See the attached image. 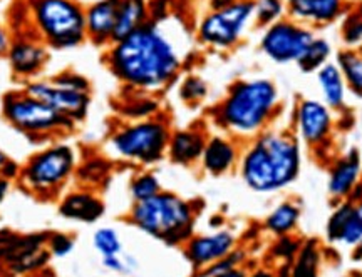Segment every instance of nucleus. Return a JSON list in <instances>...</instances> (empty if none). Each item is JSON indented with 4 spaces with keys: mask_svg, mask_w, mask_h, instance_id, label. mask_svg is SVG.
<instances>
[{
    "mask_svg": "<svg viewBox=\"0 0 362 277\" xmlns=\"http://www.w3.org/2000/svg\"><path fill=\"white\" fill-rule=\"evenodd\" d=\"M166 24L168 19L148 20L128 37L107 47V69L134 92H160L173 84L183 69L185 52L166 30Z\"/></svg>",
    "mask_w": 362,
    "mask_h": 277,
    "instance_id": "nucleus-1",
    "label": "nucleus"
},
{
    "mask_svg": "<svg viewBox=\"0 0 362 277\" xmlns=\"http://www.w3.org/2000/svg\"><path fill=\"white\" fill-rule=\"evenodd\" d=\"M300 162V145L296 135L265 129L257 134L243 154L240 174L255 192H275L297 179Z\"/></svg>",
    "mask_w": 362,
    "mask_h": 277,
    "instance_id": "nucleus-2",
    "label": "nucleus"
},
{
    "mask_svg": "<svg viewBox=\"0 0 362 277\" xmlns=\"http://www.w3.org/2000/svg\"><path fill=\"white\" fill-rule=\"evenodd\" d=\"M279 104V89L270 79H243L230 85L211 116L226 133L252 137L267 129Z\"/></svg>",
    "mask_w": 362,
    "mask_h": 277,
    "instance_id": "nucleus-3",
    "label": "nucleus"
},
{
    "mask_svg": "<svg viewBox=\"0 0 362 277\" xmlns=\"http://www.w3.org/2000/svg\"><path fill=\"white\" fill-rule=\"evenodd\" d=\"M129 217L138 229L166 244L185 242L193 233L192 204L180 195L163 190L146 201L136 202Z\"/></svg>",
    "mask_w": 362,
    "mask_h": 277,
    "instance_id": "nucleus-4",
    "label": "nucleus"
},
{
    "mask_svg": "<svg viewBox=\"0 0 362 277\" xmlns=\"http://www.w3.org/2000/svg\"><path fill=\"white\" fill-rule=\"evenodd\" d=\"M35 35L56 51H69L88 40L86 8L76 0H27Z\"/></svg>",
    "mask_w": 362,
    "mask_h": 277,
    "instance_id": "nucleus-5",
    "label": "nucleus"
},
{
    "mask_svg": "<svg viewBox=\"0 0 362 277\" xmlns=\"http://www.w3.org/2000/svg\"><path fill=\"white\" fill-rule=\"evenodd\" d=\"M2 112L8 124L27 137H56L69 133L76 125L61 116L56 109L27 94L25 90L8 92L4 97Z\"/></svg>",
    "mask_w": 362,
    "mask_h": 277,
    "instance_id": "nucleus-6",
    "label": "nucleus"
},
{
    "mask_svg": "<svg viewBox=\"0 0 362 277\" xmlns=\"http://www.w3.org/2000/svg\"><path fill=\"white\" fill-rule=\"evenodd\" d=\"M171 130L160 117L131 121L110 137V149L117 157L138 164H155L168 151Z\"/></svg>",
    "mask_w": 362,
    "mask_h": 277,
    "instance_id": "nucleus-7",
    "label": "nucleus"
},
{
    "mask_svg": "<svg viewBox=\"0 0 362 277\" xmlns=\"http://www.w3.org/2000/svg\"><path fill=\"white\" fill-rule=\"evenodd\" d=\"M78 164V154L69 144L59 142L34 154L21 171V180L30 192L51 197L69 179Z\"/></svg>",
    "mask_w": 362,
    "mask_h": 277,
    "instance_id": "nucleus-8",
    "label": "nucleus"
},
{
    "mask_svg": "<svg viewBox=\"0 0 362 277\" xmlns=\"http://www.w3.org/2000/svg\"><path fill=\"white\" fill-rule=\"evenodd\" d=\"M253 22V0H235L221 11H210L197 27V39L214 51H230Z\"/></svg>",
    "mask_w": 362,
    "mask_h": 277,
    "instance_id": "nucleus-9",
    "label": "nucleus"
},
{
    "mask_svg": "<svg viewBox=\"0 0 362 277\" xmlns=\"http://www.w3.org/2000/svg\"><path fill=\"white\" fill-rule=\"evenodd\" d=\"M314 37L312 27L300 24L291 17H284L282 20L265 27L260 37V51L269 61L280 66L297 63Z\"/></svg>",
    "mask_w": 362,
    "mask_h": 277,
    "instance_id": "nucleus-10",
    "label": "nucleus"
},
{
    "mask_svg": "<svg viewBox=\"0 0 362 277\" xmlns=\"http://www.w3.org/2000/svg\"><path fill=\"white\" fill-rule=\"evenodd\" d=\"M24 90L27 94L34 95L52 109L69 119L72 124L83 122L89 113L90 107V92H81V90H72L66 87H59L52 84L51 79L39 80L33 79L25 84Z\"/></svg>",
    "mask_w": 362,
    "mask_h": 277,
    "instance_id": "nucleus-11",
    "label": "nucleus"
},
{
    "mask_svg": "<svg viewBox=\"0 0 362 277\" xmlns=\"http://www.w3.org/2000/svg\"><path fill=\"white\" fill-rule=\"evenodd\" d=\"M332 111L322 101L302 99L296 107V134L310 147L322 145L330 137Z\"/></svg>",
    "mask_w": 362,
    "mask_h": 277,
    "instance_id": "nucleus-12",
    "label": "nucleus"
},
{
    "mask_svg": "<svg viewBox=\"0 0 362 277\" xmlns=\"http://www.w3.org/2000/svg\"><path fill=\"white\" fill-rule=\"evenodd\" d=\"M13 74L33 80L49 62V47L37 35L13 40L7 52Z\"/></svg>",
    "mask_w": 362,
    "mask_h": 277,
    "instance_id": "nucleus-13",
    "label": "nucleus"
},
{
    "mask_svg": "<svg viewBox=\"0 0 362 277\" xmlns=\"http://www.w3.org/2000/svg\"><path fill=\"white\" fill-rule=\"evenodd\" d=\"M232 251H235V235L228 230L197 235V238L188 239L187 244L188 261L192 262L194 269L200 271L214 264L218 259L228 256Z\"/></svg>",
    "mask_w": 362,
    "mask_h": 277,
    "instance_id": "nucleus-14",
    "label": "nucleus"
},
{
    "mask_svg": "<svg viewBox=\"0 0 362 277\" xmlns=\"http://www.w3.org/2000/svg\"><path fill=\"white\" fill-rule=\"evenodd\" d=\"M287 16L304 25H327L344 12V0H285Z\"/></svg>",
    "mask_w": 362,
    "mask_h": 277,
    "instance_id": "nucleus-15",
    "label": "nucleus"
},
{
    "mask_svg": "<svg viewBox=\"0 0 362 277\" xmlns=\"http://www.w3.org/2000/svg\"><path fill=\"white\" fill-rule=\"evenodd\" d=\"M119 0H96L86 8V32L94 45L112 44Z\"/></svg>",
    "mask_w": 362,
    "mask_h": 277,
    "instance_id": "nucleus-16",
    "label": "nucleus"
},
{
    "mask_svg": "<svg viewBox=\"0 0 362 277\" xmlns=\"http://www.w3.org/2000/svg\"><path fill=\"white\" fill-rule=\"evenodd\" d=\"M206 134L197 127L180 129L171 133L168 142V156L173 162L181 166H188L202 159L206 145Z\"/></svg>",
    "mask_w": 362,
    "mask_h": 277,
    "instance_id": "nucleus-17",
    "label": "nucleus"
},
{
    "mask_svg": "<svg viewBox=\"0 0 362 277\" xmlns=\"http://www.w3.org/2000/svg\"><path fill=\"white\" fill-rule=\"evenodd\" d=\"M238 159V149L233 140L214 135L206 140L202 162L206 172L214 176H221L235 166Z\"/></svg>",
    "mask_w": 362,
    "mask_h": 277,
    "instance_id": "nucleus-18",
    "label": "nucleus"
},
{
    "mask_svg": "<svg viewBox=\"0 0 362 277\" xmlns=\"http://www.w3.org/2000/svg\"><path fill=\"white\" fill-rule=\"evenodd\" d=\"M315 77L320 95H322V102L330 111H342L346 107L347 85L337 63L327 62L315 72Z\"/></svg>",
    "mask_w": 362,
    "mask_h": 277,
    "instance_id": "nucleus-19",
    "label": "nucleus"
},
{
    "mask_svg": "<svg viewBox=\"0 0 362 277\" xmlns=\"http://www.w3.org/2000/svg\"><path fill=\"white\" fill-rule=\"evenodd\" d=\"M361 174V156L357 149H352L339 159L330 172L329 192L334 197H346L352 192Z\"/></svg>",
    "mask_w": 362,
    "mask_h": 277,
    "instance_id": "nucleus-20",
    "label": "nucleus"
},
{
    "mask_svg": "<svg viewBox=\"0 0 362 277\" xmlns=\"http://www.w3.org/2000/svg\"><path fill=\"white\" fill-rule=\"evenodd\" d=\"M59 212L71 221L90 224L104 214V204L90 192H71L62 199Z\"/></svg>",
    "mask_w": 362,
    "mask_h": 277,
    "instance_id": "nucleus-21",
    "label": "nucleus"
},
{
    "mask_svg": "<svg viewBox=\"0 0 362 277\" xmlns=\"http://www.w3.org/2000/svg\"><path fill=\"white\" fill-rule=\"evenodd\" d=\"M149 0H119L112 44L128 37L149 20Z\"/></svg>",
    "mask_w": 362,
    "mask_h": 277,
    "instance_id": "nucleus-22",
    "label": "nucleus"
},
{
    "mask_svg": "<svg viewBox=\"0 0 362 277\" xmlns=\"http://www.w3.org/2000/svg\"><path fill=\"white\" fill-rule=\"evenodd\" d=\"M337 67L342 72L347 89L362 97V52L357 49H342L337 54Z\"/></svg>",
    "mask_w": 362,
    "mask_h": 277,
    "instance_id": "nucleus-23",
    "label": "nucleus"
},
{
    "mask_svg": "<svg viewBox=\"0 0 362 277\" xmlns=\"http://www.w3.org/2000/svg\"><path fill=\"white\" fill-rule=\"evenodd\" d=\"M330 56H332V45L329 40L324 37H314L305 52L302 54V57L298 59L297 67L304 74H312V72H317L320 67H324L329 62Z\"/></svg>",
    "mask_w": 362,
    "mask_h": 277,
    "instance_id": "nucleus-24",
    "label": "nucleus"
},
{
    "mask_svg": "<svg viewBox=\"0 0 362 277\" xmlns=\"http://www.w3.org/2000/svg\"><path fill=\"white\" fill-rule=\"evenodd\" d=\"M298 216H300V212H298V209L293 206V204H280V206L277 209H274V211L270 212V216L267 217V229L277 235L288 234L293 227L297 226Z\"/></svg>",
    "mask_w": 362,
    "mask_h": 277,
    "instance_id": "nucleus-25",
    "label": "nucleus"
},
{
    "mask_svg": "<svg viewBox=\"0 0 362 277\" xmlns=\"http://www.w3.org/2000/svg\"><path fill=\"white\" fill-rule=\"evenodd\" d=\"M291 277H319V247L315 240H307L298 249Z\"/></svg>",
    "mask_w": 362,
    "mask_h": 277,
    "instance_id": "nucleus-26",
    "label": "nucleus"
},
{
    "mask_svg": "<svg viewBox=\"0 0 362 277\" xmlns=\"http://www.w3.org/2000/svg\"><path fill=\"white\" fill-rule=\"evenodd\" d=\"M287 16L285 0H253V22L259 27H269Z\"/></svg>",
    "mask_w": 362,
    "mask_h": 277,
    "instance_id": "nucleus-27",
    "label": "nucleus"
},
{
    "mask_svg": "<svg viewBox=\"0 0 362 277\" xmlns=\"http://www.w3.org/2000/svg\"><path fill=\"white\" fill-rule=\"evenodd\" d=\"M158 109H160V104H158L151 95L139 92V97H133L121 109V113L126 117V119L131 121H143L149 119V117H155Z\"/></svg>",
    "mask_w": 362,
    "mask_h": 277,
    "instance_id": "nucleus-28",
    "label": "nucleus"
},
{
    "mask_svg": "<svg viewBox=\"0 0 362 277\" xmlns=\"http://www.w3.org/2000/svg\"><path fill=\"white\" fill-rule=\"evenodd\" d=\"M94 249L101 254V257L119 256L123 252V242H121L119 234L112 227H101L96 230L93 238Z\"/></svg>",
    "mask_w": 362,
    "mask_h": 277,
    "instance_id": "nucleus-29",
    "label": "nucleus"
},
{
    "mask_svg": "<svg viewBox=\"0 0 362 277\" xmlns=\"http://www.w3.org/2000/svg\"><path fill=\"white\" fill-rule=\"evenodd\" d=\"M342 40L346 49L362 47V7L354 8L344 19Z\"/></svg>",
    "mask_w": 362,
    "mask_h": 277,
    "instance_id": "nucleus-30",
    "label": "nucleus"
},
{
    "mask_svg": "<svg viewBox=\"0 0 362 277\" xmlns=\"http://www.w3.org/2000/svg\"><path fill=\"white\" fill-rule=\"evenodd\" d=\"M208 84L202 79L200 75H187L183 79V82L180 85V97L181 101L194 106V104H200L205 101L208 95Z\"/></svg>",
    "mask_w": 362,
    "mask_h": 277,
    "instance_id": "nucleus-31",
    "label": "nucleus"
},
{
    "mask_svg": "<svg viewBox=\"0 0 362 277\" xmlns=\"http://www.w3.org/2000/svg\"><path fill=\"white\" fill-rule=\"evenodd\" d=\"M129 192L133 195L134 202H141V201H146L149 197H153V195L160 194L161 184L155 174L144 172V174H139L138 177H134L133 183L129 185Z\"/></svg>",
    "mask_w": 362,
    "mask_h": 277,
    "instance_id": "nucleus-32",
    "label": "nucleus"
},
{
    "mask_svg": "<svg viewBox=\"0 0 362 277\" xmlns=\"http://www.w3.org/2000/svg\"><path fill=\"white\" fill-rule=\"evenodd\" d=\"M341 242L347 246H357L362 240V202L352 207V212L341 234Z\"/></svg>",
    "mask_w": 362,
    "mask_h": 277,
    "instance_id": "nucleus-33",
    "label": "nucleus"
},
{
    "mask_svg": "<svg viewBox=\"0 0 362 277\" xmlns=\"http://www.w3.org/2000/svg\"><path fill=\"white\" fill-rule=\"evenodd\" d=\"M243 259H245V254L242 251H232L228 256L221 257L216 262H214V264L206 266L205 269H202L194 277H215L218 274H223V272H228L235 269V267H238Z\"/></svg>",
    "mask_w": 362,
    "mask_h": 277,
    "instance_id": "nucleus-34",
    "label": "nucleus"
},
{
    "mask_svg": "<svg viewBox=\"0 0 362 277\" xmlns=\"http://www.w3.org/2000/svg\"><path fill=\"white\" fill-rule=\"evenodd\" d=\"M51 82L72 90H81V92H90V82L88 77L74 70H61L59 74L51 77Z\"/></svg>",
    "mask_w": 362,
    "mask_h": 277,
    "instance_id": "nucleus-35",
    "label": "nucleus"
},
{
    "mask_svg": "<svg viewBox=\"0 0 362 277\" xmlns=\"http://www.w3.org/2000/svg\"><path fill=\"white\" fill-rule=\"evenodd\" d=\"M352 204L351 202H344L342 206L337 207V211L330 216L329 224H327V235L330 240H339L341 239V234L346 227L347 221H349V216L352 212Z\"/></svg>",
    "mask_w": 362,
    "mask_h": 277,
    "instance_id": "nucleus-36",
    "label": "nucleus"
},
{
    "mask_svg": "<svg viewBox=\"0 0 362 277\" xmlns=\"http://www.w3.org/2000/svg\"><path fill=\"white\" fill-rule=\"evenodd\" d=\"M47 249L52 256L56 257H66L69 256L74 249V239L71 235L62 233L49 234L47 238Z\"/></svg>",
    "mask_w": 362,
    "mask_h": 277,
    "instance_id": "nucleus-37",
    "label": "nucleus"
},
{
    "mask_svg": "<svg viewBox=\"0 0 362 277\" xmlns=\"http://www.w3.org/2000/svg\"><path fill=\"white\" fill-rule=\"evenodd\" d=\"M149 20L163 22L171 17V0H149Z\"/></svg>",
    "mask_w": 362,
    "mask_h": 277,
    "instance_id": "nucleus-38",
    "label": "nucleus"
},
{
    "mask_svg": "<svg viewBox=\"0 0 362 277\" xmlns=\"http://www.w3.org/2000/svg\"><path fill=\"white\" fill-rule=\"evenodd\" d=\"M106 164H104L103 161H90L88 162V164H84L83 167H81L79 171V176L81 179L83 180H99V177H101V174H104V167Z\"/></svg>",
    "mask_w": 362,
    "mask_h": 277,
    "instance_id": "nucleus-39",
    "label": "nucleus"
},
{
    "mask_svg": "<svg viewBox=\"0 0 362 277\" xmlns=\"http://www.w3.org/2000/svg\"><path fill=\"white\" fill-rule=\"evenodd\" d=\"M103 266L112 272H121V274L129 271V264L124 261V259H121V254L119 256L103 257Z\"/></svg>",
    "mask_w": 362,
    "mask_h": 277,
    "instance_id": "nucleus-40",
    "label": "nucleus"
},
{
    "mask_svg": "<svg viewBox=\"0 0 362 277\" xmlns=\"http://www.w3.org/2000/svg\"><path fill=\"white\" fill-rule=\"evenodd\" d=\"M11 39H8L7 32L0 27V57L2 56H7L8 49H11Z\"/></svg>",
    "mask_w": 362,
    "mask_h": 277,
    "instance_id": "nucleus-41",
    "label": "nucleus"
},
{
    "mask_svg": "<svg viewBox=\"0 0 362 277\" xmlns=\"http://www.w3.org/2000/svg\"><path fill=\"white\" fill-rule=\"evenodd\" d=\"M232 2H235V0H208V7H210V11H221Z\"/></svg>",
    "mask_w": 362,
    "mask_h": 277,
    "instance_id": "nucleus-42",
    "label": "nucleus"
},
{
    "mask_svg": "<svg viewBox=\"0 0 362 277\" xmlns=\"http://www.w3.org/2000/svg\"><path fill=\"white\" fill-rule=\"evenodd\" d=\"M8 189H11V180L0 177V204H2L4 199H6Z\"/></svg>",
    "mask_w": 362,
    "mask_h": 277,
    "instance_id": "nucleus-43",
    "label": "nucleus"
},
{
    "mask_svg": "<svg viewBox=\"0 0 362 277\" xmlns=\"http://www.w3.org/2000/svg\"><path fill=\"white\" fill-rule=\"evenodd\" d=\"M215 277H248V276L243 269H240V267H235V269L228 271V272H223V274H218Z\"/></svg>",
    "mask_w": 362,
    "mask_h": 277,
    "instance_id": "nucleus-44",
    "label": "nucleus"
},
{
    "mask_svg": "<svg viewBox=\"0 0 362 277\" xmlns=\"http://www.w3.org/2000/svg\"><path fill=\"white\" fill-rule=\"evenodd\" d=\"M8 161H11V159H8L7 154L0 149V177H2V171H4V167L7 166Z\"/></svg>",
    "mask_w": 362,
    "mask_h": 277,
    "instance_id": "nucleus-45",
    "label": "nucleus"
},
{
    "mask_svg": "<svg viewBox=\"0 0 362 277\" xmlns=\"http://www.w3.org/2000/svg\"><path fill=\"white\" fill-rule=\"evenodd\" d=\"M354 257L357 259V261H361L362 259V240L359 244H357V249H356V252H354Z\"/></svg>",
    "mask_w": 362,
    "mask_h": 277,
    "instance_id": "nucleus-46",
    "label": "nucleus"
},
{
    "mask_svg": "<svg viewBox=\"0 0 362 277\" xmlns=\"http://www.w3.org/2000/svg\"><path fill=\"white\" fill-rule=\"evenodd\" d=\"M0 277H4V272H2V267H0Z\"/></svg>",
    "mask_w": 362,
    "mask_h": 277,
    "instance_id": "nucleus-47",
    "label": "nucleus"
}]
</instances>
